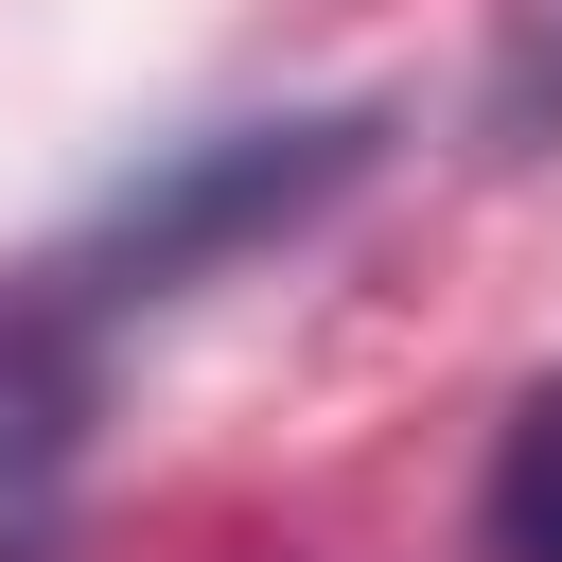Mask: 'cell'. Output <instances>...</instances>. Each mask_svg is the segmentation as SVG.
I'll return each instance as SVG.
<instances>
[{
	"label": "cell",
	"mask_w": 562,
	"mask_h": 562,
	"mask_svg": "<svg viewBox=\"0 0 562 562\" xmlns=\"http://www.w3.org/2000/svg\"><path fill=\"white\" fill-rule=\"evenodd\" d=\"M351 158H369V123H228V140H193L158 193H123V211H105V246L35 263V299H53V316L158 299V281H193L211 246H246V228H299V211H316Z\"/></svg>",
	"instance_id": "obj_1"
},
{
	"label": "cell",
	"mask_w": 562,
	"mask_h": 562,
	"mask_svg": "<svg viewBox=\"0 0 562 562\" xmlns=\"http://www.w3.org/2000/svg\"><path fill=\"white\" fill-rule=\"evenodd\" d=\"M70 474H88V316L0 299V562L53 544Z\"/></svg>",
	"instance_id": "obj_2"
},
{
	"label": "cell",
	"mask_w": 562,
	"mask_h": 562,
	"mask_svg": "<svg viewBox=\"0 0 562 562\" xmlns=\"http://www.w3.org/2000/svg\"><path fill=\"white\" fill-rule=\"evenodd\" d=\"M474 527H492V562H562V386H527V404H509Z\"/></svg>",
	"instance_id": "obj_3"
}]
</instances>
